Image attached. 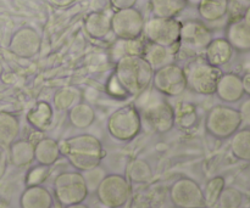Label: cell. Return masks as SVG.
<instances>
[{"instance_id": "obj_14", "label": "cell", "mask_w": 250, "mask_h": 208, "mask_svg": "<svg viewBox=\"0 0 250 208\" xmlns=\"http://www.w3.org/2000/svg\"><path fill=\"white\" fill-rule=\"evenodd\" d=\"M42 38L32 27H22L17 29L10 39L9 49L14 55L21 58H32L39 53Z\"/></svg>"}, {"instance_id": "obj_41", "label": "cell", "mask_w": 250, "mask_h": 208, "mask_svg": "<svg viewBox=\"0 0 250 208\" xmlns=\"http://www.w3.org/2000/svg\"><path fill=\"white\" fill-rule=\"evenodd\" d=\"M243 17L247 19V21L250 23V5L248 7H246V10H244V14H243Z\"/></svg>"}, {"instance_id": "obj_5", "label": "cell", "mask_w": 250, "mask_h": 208, "mask_svg": "<svg viewBox=\"0 0 250 208\" xmlns=\"http://www.w3.org/2000/svg\"><path fill=\"white\" fill-rule=\"evenodd\" d=\"M87 183L82 172H63L54 180V195L60 206L81 204L88 197Z\"/></svg>"}, {"instance_id": "obj_8", "label": "cell", "mask_w": 250, "mask_h": 208, "mask_svg": "<svg viewBox=\"0 0 250 208\" xmlns=\"http://www.w3.org/2000/svg\"><path fill=\"white\" fill-rule=\"evenodd\" d=\"M98 200L107 208H121L131 196V185L128 179L121 174L105 175L95 189Z\"/></svg>"}, {"instance_id": "obj_27", "label": "cell", "mask_w": 250, "mask_h": 208, "mask_svg": "<svg viewBox=\"0 0 250 208\" xmlns=\"http://www.w3.org/2000/svg\"><path fill=\"white\" fill-rule=\"evenodd\" d=\"M188 0H150L154 16L176 19L187 7Z\"/></svg>"}, {"instance_id": "obj_7", "label": "cell", "mask_w": 250, "mask_h": 208, "mask_svg": "<svg viewBox=\"0 0 250 208\" xmlns=\"http://www.w3.org/2000/svg\"><path fill=\"white\" fill-rule=\"evenodd\" d=\"M182 22L176 19L153 16L144 22L143 36L146 41L159 45L178 46Z\"/></svg>"}, {"instance_id": "obj_38", "label": "cell", "mask_w": 250, "mask_h": 208, "mask_svg": "<svg viewBox=\"0 0 250 208\" xmlns=\"http://www.w3.org/2000/svg\"><path fill=\"white\" fill-rule=\"evenodd\" d=\"M54 7H67L76 2L77 0H46Z\"/></svg>"}, {"instance_id": "obj_21", "label": "cell", "mask_w": 250, "mask_h": 208, "mask_svg": "<svg viewBox=\"0 0 250 208\" xmlns=\"http://www.w3.org/2000/svg\"><path fill=\"white\" fill-rule=\"evenodd\" d=\"M60 156V144L55 139L43 138L34 145V160L38 165L50 167Z\"/></svg>"}, {"instance_id": "obj_40", "label": "cell", "mask_w": 250, "mask_h": 208, "mask_svg": "<svg viewBox=\"0 0 250 208\" xmlns=\"http://www.w3.org/2000/svg\"><path fill=\"white\" fill-rule=\"evenodd\" d=\"M63 208H89L87 205H84L83 202L81 204H76V205H70V206H65Z\"/></svg>"}, {"instance_id": "obj_22", "label": "cell", "mask_w": 250, "mask_h": 208, "mask_svg": "<svg viewBox=\"0 0 250 208\" xmlns=\"http://www.w3.org/2000/svg\"><path fill=\"white\" fill-rule=\"evenodd\" d=\"M197 7L202 21L216 22L229 14V0H199Z\"/></svg>"}, {"instance_id": "obj_3", "label": "cell", "mask_w": 250, "mask_h": 208, "mask_svg": "<svg viewBox=\"0 0 250 208\" xmlns=\"http://www.w3.org/2000/svg\"><path fill=\"white\" fill-rule=\"evenodd\" d=\"M187 88L195 94L212 95L222 76L220 67L210 65L205 58H195L185 68Z\"/></svg>"}, {"instance_id": "obj_44", "label": "cell", "mask_w": 250, "mask_h": 208, "mask_svg": "<svg viewBox=\"0 0 250 208\" xmlns=\"http://www.w3.org/2000/svg\"><path fill=\"white\" fill-rule=\"evenodd\" d=\"M0 208H9L6 206V205H4V204H0Z\"/></svg>"}, {"instance_id": "obj_29", "label": "cell", "mask_w": 250, "mask_h": 208, "mask_svg": "<svg viewBox=\"0 0 250 208\" xmlns=\"http://www.w3.org/2000/svg\"><path fill=\"white\" fill-rule=\"evenodd\" d=\"M144 41L138 39H117L111 50V55L115 61L129 55H142Z\"/></svg>"}, {"instance_id": "obj_4", "label": "cell", "mask_w": 250, "mask_h": 208, "mask_svg": "<svg viewBox=\"0 0 250 208\" xmlns=\"http://www.w3.org/2000/svg\"><path fill=\"white\" fill-rule=\"evenodd\" d=\"M142 116L134 105L115 110L107 119V132L119 141H131L141 133Z\"/></svg>"}, {"instance_id": "obj_9", "label": "cell", "mask_w": 250, "mask_h": 208, "mask_svg": "<svg viewBox=\"0 0 250 208\" xmlns=\"http://www.w3.org/2000/svg\"><path fill=\"white\" fill-rule=\"evenodd\" d=\"M212 32L207 24L199 19H189L181 26L180 41L181 50L190 55L204 54L205 49L212 40Z\"/></svg>"}, {"instance_id": "obj_31", "label": "cell", "mask_w": 250, "mask_h": 208, "mask_svg": "<svg viewBox=\"0 0 250 208\" xmlns=\"http://www.w3.org/2000/svg\"><path fill=\"white\" fill-rule=\"evenodd\" d=\"M81 100V93L77 88L66 87L54 95V105L58 111H68Z\"/></svg>"}, {"instance_id": "obj_17", "label": "cell", "mask_w": 250, "mask_h": 208, "mask_svg": "<svg viewBox=\"0 0 250 208\" xmlns=\"http://www.w3.org/2000/svg\"><path fill=\"white\" fill-rule=\"evenodd\" d=\"M180 49V46H167L159 45V44L150 43V41H144V48L142 51V56L146 58V62L151 66L154 71L158 68L164 67L166 65L175 62L176 53Z\"/></svg>"}, {"instance_id": "obj_26", "label": "cell", "mask_w": 250, "mask_h": 208, "mask_svg": "<svg viewBox=\"0 0 250 208\" xmlns=\"http://www.w3.org/2000/svg\"><path fill=\"white\" fill-rule=\"evenodd\" d=\"M27 121L37 131H46L53 121V109L50 104L39 101L27 114Z\"/></svg>"}, {"instance_id": "obj_16", "label": "cell", "mask_w": 250, "mask_h": 208, "mask_svg": "<svg viewBox=\"0 0 250 208\" xmlns=\"http://www.w3.org/2000/svg\"><path fill=\"white\" fill-rule=\"evenodd\" d=\"M215 94L221 101L227 102V104L238 102L244 96L243 83H242L241 76L232 72L222 73L219 82H217Z\"/></svg>"}, {"instance_id": "obj_32", "label": "cell", "mask_w": 250, "mask_h": 208, "mask_svg": "<svg viewBox=\"0 0 250 208\" xmlns=\"http://www.w3.org/2000/svg\"><path fill=\"white\" fill-rule=\"evenodd\" d=\"M232 136L231 148L234 155L242 160H250V129H238Z\"/></svg>"}, {"instance_id": "obj_25", "label": "cell", "mask_w": 250, "mask_h": 208, "mask_svg": "<svg viewBox=\"0 0 250 208\" xmlns=\"http://www.w3.org/2000/svg\"><path fill=\"white\" fill-rule=\"evenodd\" d=\"M9 149L11 162L16 167H26L34 161V145L29 140H16Z\"/></svg>"}, {"instance_id": "obj_37", "label": "cell", "mask_w": 250, "mask_h": 208, "mask_svg": "<svg viewBox=\"0 0 250 208\" xmlns=\"http://www.w3.org/2000/svg\"><path fill=\"white\" fill-rule=\"evenodd\" d=\"M110 5L116 10H124L128 9V7H134L137 0H109Z\"/></svg>"}, {"instance_id": "obj_2", "label": "cell", "mask_w": 250, "mask_h": 208, "mask_svg": "<svg viewBox=\"0 0 250 208\" xmlns=\"http://www.w3.org/2000/svg\"><path fill=\"white\" fill-rule=\"evenodd\" d=\"M154 70L142 55H129L116 61L114 77L129 95H141L153 82Z\"/></svg>"}, {"instance_id": "obj_42", "label": "cell", "mask_w": 250, "mask_h": 208, "mask_svg": "<svg viewBox=\"0 0 250 208\" xmlns=\"http://www.w3.org/2000/svg\"><path fill=\"white\" fill-rule=\"evenodd\" d=\"M232 1H234V2H238V4H242V5H243L244 2H246V1H248V0H232Z\"/></svg>"}, {"instance_id": "obj_34", "label": "cell", "mask_w": 250, "mask_h": 208, "mask_svg": "<svg viewBox=\"0 0 250 208\" xmlns=\"http://www.w3.org/2000/svg\"><path fill=\"white\" fill-rule=\"evenodd\" d=\"M105 172L102 168L98 166V167L93 168V170H87V172H83V177H84L85 183H87L88 190H95L98 188V185L100 184L103 179L105 177Z\"/></svg>"}, {"instance_id": "obj_10", "label": "cell", "mask_w": 250, "mask_h": 208, "mask_svg": "<svg viewBox=\"0 0 250 208\" xmlns=\"http://www.w3.org/2000/svg\"><path fill=\"white\" fill-rule=\"evenodd\" d=\"M142 119L156 133H167L175 124V109L163 97H155L146 101L141 107Z\"/></svg>"}, {"instance_id": "obj_11", "label": "cell", "mask_w": 250, "mask_h": 208, "mask_svg": "<svg viewBox=\"0 0 250 208\" xmlns=\"http://www.w3.org/2000/svg\"><path fill=\"white\" fill-rule=\"evenodd\" d=\"M151 84L159 94L166 96H180L187 89L185 68L175 62L158 68L154 71Z\"/></svg>"}, {"instance_id": "obj_43", "label": "cell", "mask_w": 250, "mask_h": 208, "mask_svg": "<svg viewBox=\"0 0 250 208\" xmlns=\"http://www.w3.org/2000/svg\"><path fill=\"white\" fill-rule=\"evenodd\" d=\"M199 2V0H188V4H194L197 5Z\"/></svg>"}, {"instance_id": "obj_18", "label": "cell", "mask_w": 250, "mask_h": 208, "mask_svg": "<svg viewBox=\"0 0 250 208\" xmlns=\"http://www.w3.org/2000/svg\"><path fill=\"white\" fill-rule=\"evenodd\" d=\"M53 206V195L42 185H28L20 197L21 208H51Z\"/></svg>"}, {"instance_id": "obj_24", "label": "cell", "mask_w": 250, "mask_h": 208, "mask_svg": "<svg viewBox=\"0 0 250 208\" xmlns=\"http://www.w3.org/2000/svg\"><path fill=\"white\" fill-rule=\"evenodd\" d=\"M67 117L72 127L77 129H87L94 123L95 111L88 102L80 101L67 111Z\"/></svg>"}, {"instance_id": "obj_36", "label": "cell", "mask_w": 250, "mask_h": 208, "mask_svg": "<svg viewBox=\"0 0 250 208\" xmlns=\"http://www.w3.org/2000/svg\"><path fill=\"white\" fill-rule=\"evenodd\" d=\"M239 114L242 118V124L247 126L250 128V97L246 101L242 102L241 107H239Z\"/></svg>"}, {"instance_id": "obj_39", "label": "cell", "mask_w": 250, "mask_h": 208, "mask_svg": "<svg viewBox=\"0 0 250 208\" xmlns=\"http://www.w3.org/2000/svg\"><path fill=\"white\" fill-rule=\"evenodd\" d=\"M242 83H243L244 94H247L250 97V68L246 71V73L242 77Z\"/></svg>"}, {"instance_id": "obj_12", "label": "cell", "mask_w": 250, "mask_h": 208, "mask_svg": "<svg viewBox=\"0 0 250 208\" xmlns=\"http://www.w3.org/2000/svg\"><path fill=\"white\" fill-rule=\"evenodd\" d=\"M144 17L136 7L116 10L111 15V32L117 39H138L143 36Z\"/></svg>"}, {"instance_id": "obj_30", "label": "cell", "mask_w": 250, "mask_h": 208, "mask_svg": "<svg viewBox=\"0 0 250 208\" xmlns=\"http://www.w3.org/2000/svg\"><path fill=\"white\" fill-rule=\"evenodd\" d=\"M127 177L132 183L143 184L153 178V170L146 161L137 158L129 163L128 170H127Z\"/></svg>"}, {"instance_id": "obj_13", "label": "cell", "mask_w": 250, "mask_h": 208, "mask_svg": "<svg viewBox=\"0 0 250 208\" xmlns=\"http://www.w3.org/2000/svg\"><path fill=\"white\" fill-rule=\"evenodd\" d=\"M170 199L177 208H202L205 205L203 189L190 178H181L173 183Z\"/></svg>"}, {"instance_id": "obj_1", "label": "cell", "mask_w": 250, "mask_h": 208, "mask_svg": "<svg viewBox=\"0 0 250 208\" xmlns=\"http://www.w3.org/2000/svg\"><path fill=\"white\" fill-rule=\"evenodd\" d=\"M60 151L78 172H87L98 167L104 158L103 144L92 134H80L63 140Z\"/></svg>"}, {"instance_id": "obj_28", "label": "cell", "mask_w": 250, "mask_h": 208, "mask_svg": "<svg viewBox=\"0 0 250 208\" xmlns=\"http://www.w3.org/2000/svg\"><path fill=\"white\" fill-rule=\"evenodd\" d=\"M198 122L197 109L190 102H180L175 109V124H178L180 128L192 129L194 128Z\"/></svg>"}, {"instance_id": "obj_33", "label": "cell", "mask_w": 250, "mask_h": 208, "mask_svg": "<svg viewBox=\"0 0 250 208\" xmlns=\"http://www.w3.org/2000/svg\"><path fill=\"white\" fill-rule=\"evenodd\" d=\"M222 188H224V179H221L220 177L210 180L207 184L205 190L203 191L205 204H214V202H216L217 199L220 197V194H221Z\"/></svg>"}, {"instance_id": "obj_15", "label": "cell", "mask_w": 250, "mask_h": 208, "mask_svg": "<svg viewBox=\"0 0 250 208\" xmlns=\"http://www.w3.org/2000/svg\"><path fill=\"white\" fill-rule=\"evenodd\" d=\"M225 38L234 50L248 53L250 51V23L243 16L232 19L227 24Z\"/></svg>"}, {"instance_id": "obj_6", "label": "cell", "mask_w": 250, "mask_h": 208, "mask_svg": "<svg viewBox=\"0 0 250 208\" xmlns=\"http://www.w3.org/2000/svg\"><path fill=\"white\" fill-rule=\"evenodd\" d=\"M242 126L238 110L226 105L214 106L207 114L205 129L216 139H227L233 135Z\"/></svg>"}, {"instance_id": "obj_19", "label": "cell", "mask_w": 250, "mask_h": 208, "mask_svg": "<svg viewBox=\"0 0 250 208\" xmlns=\"http://www.w3.org/2000/svg\"><path fill=\"white\" fill-rule=\"evenodd\" d=\"M233 53L234 49L226 38H215L205 49L204 58L215 67H222L232 60Z\"/></svg>"}, {"instance_id": "obj_20", "label": "cell", "mask_w": 250, "mask_h": 208, "mask_svg": "<svg viewBox=\"0 0 250 208\" xmlns=\"http://www.w3.org/2000/svg\"><path fill=\"white\" fill-rule=\"evenodd\" d=\"M84 31L90 38L103 39L111 32V16L102 11H93L85 16Z\"/></svg>"}, {"instance_id": "obj_35", "label": "cell", "mask_w": 250, "mask_h": 208, "mask_svg": "<svg viewBox=\"0 0 250 208\" xmlns=\"http://www.w3.org/2000/svg\"><path fill=\"white\" fill-rule=\"evenodd\" d=\"M48 168L46 166H41L38 167H34L29 170L28 175H27L26 183L27 185H41V183L48 175Z\"/></svg>"}, {"instance_id": "obj_23", "label": "cell", "mask_w": 250, "mask_h": 208, "mask_svg": "<svg viewBox=\"0 0 250 208\" xmlns=\"http://www.w3.org/2000/svg\"><path fill=\"white\" fill-rule=\"evenodd\" d=\"M20 134V121L15 114L0 112V148L9 149Z\"/></svg>"}]
</instances>
